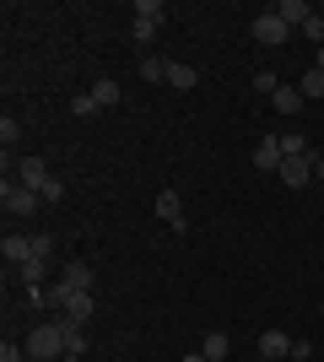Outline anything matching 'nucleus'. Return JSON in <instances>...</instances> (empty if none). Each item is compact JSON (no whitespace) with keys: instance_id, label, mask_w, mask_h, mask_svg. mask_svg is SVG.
I'll return each instance as SVG.
<instances>
[{"instance_id":"412c9836","label":"nucleus","mask_w":324,"mask_h":362,"mask_svg":"<svg viewBox=\"0 0 324 362\" xmlns=\"http://www.w3.org/2000/svg\"><path fill=\"white\" fill-rule=\"evenodd\" d=\"M281 151H287V157H313V146H308L303 130H287V136H281Z\"/></svg>"},{"instance_id":"6e6552de","label":"nucleus","mask_w":324,"mask_h":362,"mask_svg":"<svg viewBox=\"0 0 324 362\" xmlns=\"http://www.w3.org/2000/svg\"><path fill=\"white\" fill-rule=\"evenodd\" d=\"M270 108H276V114H287V119H297V114L308 108V98H303L297 87H287V81H281V87L270 92Z\"/></svg>"},{"instance_id":"cd10ccee","label":"nucleus","mask_w":324,"mask_h":362,"mask_svg":"<svg viewBox=\"0 0 324 362\" xmlns=\"http://www.w3.org/2000/svg\"><path fill=\"white\" fill-rule=\"evenodd\" d=\"M60 200H65V184L49 179V184H44V206H60Z\"/></svg>"},{"instance_id":"a878e982","label":"nucleus","mask_w":324,"mask_h":362,"mask_svg":"<svg viewBox=\"0 0 324 362\" xmlns=\"http://www.w3.org/2000/svg\"><path fill=\"white\" fill-rule=\"evenodd\" d=\"M0 141H6V146H16V141H22V124H16L11 114H6V119H0Z\"/></svg>"},{"instance_id":"e433bc0d","label":"nucleus","mask_w":324,"mask_h":362,"mask_svg":"<svg viewBox=\"0 0 324 362\" xmlns=\"http://www.w3.org/2000/svg\"><path fill=\"white\" fill-rule=\"evenodd\" d=\"M319 314H324V308H319Z\"/></svg>"},{"instance_id":"72a5a7b5","label":"nucleus","mask_w":324,"mask_h":362,"mask_svg":"<svg viewBox=\"0 0 324 362\" xmlns=\"http://www.w3.org/2000/svg\"><path fill=\"white\" fill-rule=\"evenodd\" d=\"M60 362H87V357H60Z\"/></svg>"},{"instance_id":"b1692460","label":"nucleus","mask_w":324,"mask_h":362,"mask_svg":"<svg viewBox=\"0 0 324 362\" xmlns=\"http://www.w3.org/2000/svg\"><path fill=\"white\" fill-rule=\"evenodd\" d=\"M71 114H81V119L97 114V98H92V92H76V98H71Z\"/></svg>"},{"instance_id":"393cba45","label":"nucleus","mask_w":324,"mask_h":362,"mask_svg":"<svg viewBox=\"0 0 324 362\" xmlns=\"http://www.w3.org/2000/svg\"><path fill=\"white\" fill-rule=\"evenodd\" d=\"M303 38H308L313 49H324V16H319V11H313V22L303 28Z\"/></svg>"},{"instance_id":"9b49d317","label":"nucleus","mask_w":324,"mask_h":362,"mask_svg":"<svg viewBox=\"0 0 324 362\" xmlns=\"http://www.w3.org/2000/svg\"><path fill=\"white\" fill-rule=\"evenodd\" d=\"M97 314V298H92V292H76V298H71V303H65V325H87V319H92Z\"/></svg>"},{"instance_id":"4468645a","label":"nucleus","mask_w":324,"mask_h":362,"mask_svg":"<svg viewBox=\"0 0 324 362\" xmlns=\"http://www.w3.org/2000/svg\"><path fill=\"white\" fill-rule=\"evenodd\" d=\"M168 87L195 92V87H200V71H195V65H184V60H168Z\"/></svg>"},{"instance_id":"2eb2a0df","label":"nucleus","mask_w":324,"mask_h":362,"mask_svg":"<svg viewBox=\"0 0 324 362\" xmlns=\"http://www.w3.org/2000/svg\"><path fill=\"white\" fill-rule=\"evenodd\" d=\"M60 330H65V357H87V325H65L60 319Z\"/></svg>"},{"instance_id":"6ab92c4d","label":"nucleus","mask_w":324,"mask_h":362,"mask_svg":"<svg viewBox=\"0 0 324 362\" xmlns=\"http://www.w3.org/2000/svg\"><path fill=\"white\" fill-rule=\"evenodd\" d=\"M200 351H205V357H211V362H227L232 341H227V335H222V330H211V335H205V341H200Z\"/></svg>"},{"instance_id":"7c9ffc66","label":"nucleus","mask_w":324,"mask_h":362,"mask_svg":"<svg viewBox=\"0 0 324 362\" xmlns=\"http://www.w3.org/2000/svg\"><path fill=\"white\" fill-rule=\"evenodd\" d=\"M313 179H319V189H324V157H313Z\"/></svg>"},{"instance_id":"9d476101","label":"nucleus","mask_w":324,"mask_h":362,"mask_svg":"<svg viewBox=\"0 0 324 362\" xmlns=\"http://www.w3.org/2000/svg\"><path fill=\"white\" fill-rule=\"evenodd\" d=\"M60 281H65L71 292H92V281H97V276H92V265H87V259H71V265L60 271Z\"/></svg>"},{"instance_id":"ddd939ff","label":"nucleus","mask_w":324,"mask_h":362,"mask_svg":"<svg viewBox=\"0 0 324 362\" xmlns=\"http://www.w3.org/2000/svg\"><path fill=\"white\" fill-rule=\"evenodd\" d=\"M0 255H6V265H28V259H32V238L6 233V238H0Z\"/></svg>"},{"instance_id":"4be33fe9","label":"nucleus","mask_w":324,"mask_h":362,"mask_svg":"<svg viewBox=\"0 0 324 362\" xmlns=\"http://www.w3.org/2000/svg\"><path fill=\"white\" fill-rule=\"evenodd\" d=\"M140 81H168V60H152V54H140Z\"/></svg>"},{"instance_id":"dca6fc26","label":"nucleus","mask_w":324,"mask_h":362,"mask_svg":"<svg viewBox=\"0 0 324 362\" xmlns=\"http://www.w3.org/2000/svg\"><path fill=\"white\" fill-rule=\"evenodd\" d=\"M162 16H168V6H162V0H136V22H146V28H162Z\"/></svg>"},{"instance_id":"473e14b6","label":"nucleus","mask_w":324,"mask_h":362,"mask_svg":"<svg viewBox=\"0 0 324 362\" xmlns=\"http://www.w3.org/2000/svg\"><path fill=\"white\" fill-rule=\"evenodd\" d=\"M184 362H211V357H205V351H189V357Z\"/></svg>"},{"instance_id":"5701e85b","label":"nucleus","mask_w":324,"mask_h":362,"mask_svg":"<svg viewBox=\"0 0 324 362\" xmlns=\"http://www.w3.org/2000/svg\"><path fill=\"white\" fill-rule=\"evenodd\" d=\"M0 362H32L28 357V341H11V335H6V341H0Z\"/></svg>"},{"instance_id":"c756f323","label":"nucleus","mask_w":324,"mask_h":362,"mask_svg":"<svg viewBox=\"0 0 324 362\" xmlns=\"http://www.w3.org/2000/svg\"><path fill=\"white\" fill-rule=\"evenodd\" d=\"M308 357H313L308 341H292V357H287V362H308Z\"/></svg>"},{"instance_id":"f8f14e48","label":"nucleus","mask_w":324,"mask_h":362,"mask_svg":"<svg viewBox=\"0 0 324 362\" xmlns=\"http://www.w3.org/2000/svg\"><path fill=\"white\" fill-rule=\"evenodd\" d=\"M260 357H270V362L292 357V335H287V330H265L260 335Z\"/></svg>"},{"instance_id":"c9c22d12","label":"nucleus","mask_w":324,"mask_h":362,"mask_svg":"<svg viewBox=\"0 0 324 362\" xmlns=\"http://www.w3.org/2000/svg\"><path fill=\"white\" fill-rule=\"evenodd\" d=\"M260 362H270V357H260Z\"/></svg>"},{"instance_id":"423d86ee","label":"nucleus","mask_w":324,"mask_h":362,"mask_svg":"<svg viewBox=\"0 0 324 362\" xmlns=\"http://www.w3.org/2000/svg\"><path fill=\"white\" fill-rule=\"evenodd\" d=\"M157 216H162L173 233H184V200H179V189H157Z\"/></svg>"},{"instance_id":"c85d7f7f","label":"nucleus","mask_w":324,"mask_h":362,"mask_svg":"<svg viewBox=\"0 0 324 362\" xmlns=\"http://www.w3.org/2000/svg\"><path fill=\"white\" fill-rule=\"evenodd\" d=\"M49 249H54V238H49V233H38V238H32V255L49 259Z\"/></svg>"},{"instance_id":"f03ea898","label":"nucleus","mask_w":324,"mask_h":362,"mask_svg":"<svg viewBox=\"0 0 324 362\" xmlns=\"http://www.w3.org/2000/svg\"><path fill=\"white\" fill-rule=\"evenodd\" d=\"M0 206H6V216H32L38 206H44V195L28 189V184H16V179H6L0 184Z\"/></svg>"},{"instance_id":"f704fd0d","label":"nucleus","mask_w":324,"mask_h":362,"mask_svg":"<svg viewBox=\"0 0 324 362\" xmlns=\"http://www.w3.org/2000/svg\"><path fill=\"white\" fill-rule=\"evenodd\" d=\"M319 16H324V6H319Z\"/></svg>"},{"instance_id":"a211bd4d","label":"nucleus","mask_w":324,"mask_h":362,"mask_svg":"<svg viewBox=\"0 0 324 362\" xmlns=\"http://www.w3.org/2000/svg\"><path fill=\"white\" fill-rule=\"evenodd\" d=\"M87 92H92V98H97V108H114V103H119V81H114V76H103V81H97V87H87Z\"/></svg>"},{"instance_id":"39448f33","label":"nucleus","mask_w":324,"mask_h":362,"mask_svg":"<svg viewBox=\"0 0 324 362\" xmlns=\"http://www.w3.org/2000/svg\"><path fill=\"white\" fill-rule=\"evenodd\" d=\"M281 163H287V151H281V136H265L260 146H254V168H260V173H281Z\"/></svg>"},{"instance_id":"bb28decb","label":"nucleus","mask_w":324,"mask_h":362,"mask_svg":"<svg viewBox=\"0 0 324 362\" xmlns=\"http://www.w3.org/2000/svg\"><path fill=\"white\" fill-rule=\"evenodd\" d=\"M254 87H260V92H276L281 76H276V71H254Z\"/></svg>"},{"instance_id":"aec40b11","label":"nucleus","mask_w":324,"mask_h":362,"mask_svg":"<svg viewBox=\"0 0 324 362\" xmlns=\"http://www.w3.org/2000/svg\"><path fill=\"white\" fill-rule=\"evenodd\" d=\"M297 92H303L308 103H319V98H324V71H313V65H308V71H303V81H297Z\"/></svg>"},{"instance_id":"f257e3e1","label":"nucleus","mask_w":324,"mask_h":362,"mask_svg":"<svg viewBox=\"0 0 324 362\" xmlns=\"http://www.w3.org/2000/svg\"><path fill=\"white\" fill-rule=\"evenodd\" d=\"M28 357H32V362H60V357H65V330H60V319H49V325H38V330L28 335Z\"/></svg>"},{"instance_id":"f3484780","label":"nucleus","mask_w":324,"mask_h":362,"mask_svg":"<svg viewBox=\"0 0 324 362\" xmlns=\"http://www.w3.org/2000/svg\"><path fill=\"white\" fill-rule=\"evenodd\" d=\"M16 276H22L28 287H49V281H44V276H49V259H38V255H32L28 265H16Z\"/></svg>"},{"instance_id":"7ed1b4c3","label":"nucleus","mask_w":324,"mask_h":362,"mask_svg":"<svg viewBox=\"0 0 324 362\" xmlns=\"http://www.w3.org/2000/svg\"><path fill=\"white\" fill-rule=\"evenodd\" d=\"M248 33H254V44H265V49H281L287 38H292V28H287L276 11H260L254 22H248Z\"/></svg>"},{"instance_id":"0eeeda50","label":"nucleus","mask_w":324,"mask_h":362,"mask_svg":"<svg viewBox=\"0 0 324 362\" xmlns=\"http://www.w3.org/2000/svg\"><path fill=\"white\" fill-rule=\"evenodd\" d=\"M54 179V173H49V163L44 157H22V168H16V184H28V189H38V195H44V184Z\"/></svg>"},{"instance_id":"2f4dec72","label":"nucleus","mask_w":324,"mask_h":362,"mask_svg":"<svg viewBox=\"0 0 324 362\" xmlns=\"http://www.w3.org/2000/svg\"><path fill=\"white\" fill-rule=\"evenodd\" d=\"M313 71H324V49H313Z\"/></svg>"},{"instance_id":"1a4fd4ad","label":"nucleus","mask_w":324,"mask_h":362,"mask_svg":"<svg viewBox=\"0 0 324 362\" xmlns=\"http://www.w3.org/2000/svg\"><path fill=\"white\" fill-rule=\"evenodd\" d=\"M276 179H281V184H292V189H303V184L313 179V157H287Z\"/></svg>"},{"instance_id":"20e7f679","label":"nucleus","mask_w":324,"mask_h":362,"mask_svg":"<svg viewBox=\"0 0 324 362\" xmlns=\"http://www.w3.org/2000/svg\"><path fill=\"white\" fill-rule=\"evenodd\" d=\"M270 11H276L292 33H303V28L313 22V11H319V6H308V0H281V6H270Z\"/></svg>"}]
</instances>
